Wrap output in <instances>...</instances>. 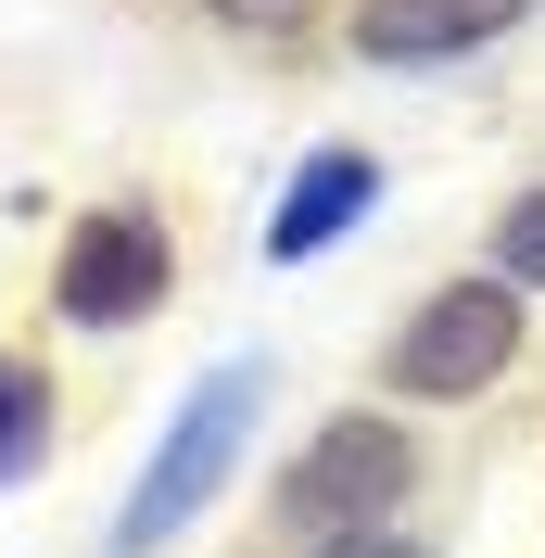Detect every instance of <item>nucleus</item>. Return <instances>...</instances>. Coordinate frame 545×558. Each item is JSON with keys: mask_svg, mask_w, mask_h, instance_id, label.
Masks as SVG:
<instances>
[{"mask_svg": "<svg viewBox=\"0 0 545 558\" xmlns=\"http://www.w3.org/2000/svg\"><path fill=\"white\" fill-rule=\"evenodd\" d=\"M520 0H368L355 13V51L368 64H444V51H482Z\"/></svg>", "mask_w": 545, "mask_h": 558, "instance_id": "nucleus-5", "label": "nucleus"}, {"mask_svg": "<svg viewBox=\"0 0 545 558\" xmlns=\"http://www.w3.org/2000/svg\"><path fill=\"white\" fill-rule=\"evenodd\" d=\"M495 267H508L520 292H545V191H520V204L495 216Z\"/></svg>", "mask_w": 545, "mask_h": 558, "instance_id": "nucleus-8", "label": "nucleus"}, {"mask_svg": "<svg viewBox=\"0 0 545 558\" xmlns=\"http://www.w3.org/2000/svg\"><path fill=\"white\" fill-rule=\"evenodd\" d=\"M64 317L76 330H128V317H153V292H166V229L153 216H128V204H102V216H76V242H64Z\"/></svg>", "mask_w": 545, "mask_h": 558, "instance_id": "nucleus-4", "label": "nucleus"}, {"mask_svg": "<svg viewBox=\"0 0 545 558\" xmlns=\"http://www.w3.org/2000/svg\"><path fill=\"white\" fill-rule=\"evenodd\" d=\"M368 191H380V166H368V153H317V166L292 178V191H279V216H267V254H279V267L330 254L342 229L368 216Z\"/></svg>", "mask_w": 545, "mask_h": 558, "instance_id": "nucleus-6", "label": "nucleus"}, {"mask_svg": "<svg viewBox=\"0 0 545 558\" xmlns=\"http://www.w3.org/2000/svg\"><path fill=\"white\" fill-rule=\"evenodd\" d=\"M216 13H229V26H292L305 0H216Z\"/></svg>", "mask_w": 545, "mask_h": 558, "instance_id": "nucleus-10", "label": "nucleus"}, {"mask_svg": "<svg viewBox=\"0 0 545 558\" xmlns=\"http://www.w3.org/2000/svg\"><path fill=\"white\" fill-rule=\"evenodd\" d=\"M419 483V445L393 432V418H330L305 457H292V483H279V521L305 533H342V521H393Z\"/></svg>", "mask_w": 545, "mask_h": 558, "instance_id": "nucleus-3", "label": "nucleus"}, {"mask_svg": "<svg viewBox=\"0 0 545 558\" xmlns=\"http://www.w3.org/2000/svg\"><path fill=\"white\" fill-rule=\"evenodd\" d=\"M317 558H419L393 521H342V533H317Z\"/></svg>", "mask_w": 545, "mask_h": 558, "instance_id": "nucleus-9", "label": "nucleus"}, {"mask_svg": "<svg viewBox=\"0 0 545 558\" xmlns=\"http://www.w3.org/2000/svg\"><path fill=\"white\" fill-rule=\"evenodd\" d=\"M520 355V279H457L393 330V393H482L495 368Z\"/></svg>", "mask_w": 545, "mask_h": 558, "instance_id": "nucleus-2", "label": "nucleus"}, {"mask_svg": "<svg viewBox=\"0 0 545 558\" xmlns=\"http://www.w3.org/2000/svg\"><path fill=\"white\" fill-rule=\"evenodd\" d=\"M241 432H254V368H216V381L178 407V432L153 445V470H140V495H128V521H114V558H166L178 521H191V508L229 483Z\"/></svg>", "mask_w": 545, "mask_h": 558, "instance_id": "nucleus-1", "label": "nucleus"}, {"mask_svg": "<svg viewBox=\"0 0 545 558\" xmlns=\"http://www.w3.org/2000/svg\"><path fill=\"white\" fill-rule=\"evenodd\" d=\"M38 418H51V381H38L26 355H0V495L38 470Z\"/></svg>", "mask_w": 545, "mask_h": 558, "instance_id": "nucleus-7", "label": "nucleus"}]
</instances>
